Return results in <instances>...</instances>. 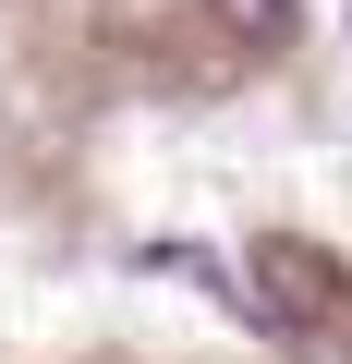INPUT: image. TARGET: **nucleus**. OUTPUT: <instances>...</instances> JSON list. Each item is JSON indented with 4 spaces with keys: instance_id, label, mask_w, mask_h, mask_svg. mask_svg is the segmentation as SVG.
Masks as SVG:
<instances>
[{
    "instance_id": "obj_2",
    "label": "nucleus",
    "mask_w": 352,
    "mask_h": 364,
    "mask_svg": "<svg viewBox=\"0 0 352 364\" xmlns=\"http://www.w3.org/2000/svg\"><path fill=\"white\" fill-rule=\"evenodd\" d=\"M207 13H219V25L243 37V49H279V37L304 25V0H207Z\"/></svg>"
},
{
    "instance_id": "obj_1",
    "label": "nucleus",
    "mask_w": 352,
    "mask_h": 364,
    "mask_svg": "<svg viewBox=\"0 0 352 364\" xmlns=\"http://www.w3.org/2000/svg\"><path fill=\"white\" fill-rule=\"evenodd\" d=\"M328 304H340V267L316 243H255V316L267 328H316Z\"/></svg>"
}]
</instances>
